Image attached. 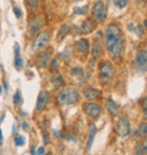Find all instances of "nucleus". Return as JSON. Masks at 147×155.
<instances>
[{
    "label": "nucleus",
    "instance_id": "nucleus-39",
    "mask_svg": "<svg viewBox=\"0 0 147 155\" xmlns=\"http://www.w3.org/2000/svg\"><path fill=\"white\" fill-rule=\"evenodd\" d=\"M136 1H137L138 4H144V2H145V0H136Z\"/></svg>",
    "mask_w": 147,
    "mask_h": 155
},
{
    "label": "nucleus",
    "instance_id": "nucleus-16",
    "mask_svg": "<svg viewBox=\"0 0 147 155\" xmlns=\"http://www.w3.org/2000/svg\"><path fill=\"white\" fill-rule=\"evenodd\" d=\"M103 53V50H102V45L99 41H95L93 45H92V56L94 59H99L100 57L102 56Z\"/></svg>",
    "mask_w": 147,
    "mask_h": 155
},
{
    "label": "nucleus",
    "instance_id": "nucleus-6",
    "mask_svg": "<svg viewBox=\"0 0 147 155\" xmlns=\"http://www.w3.org/2000/svg\"><path fill=\"white\" fill-rule=\"evenodd\" d=\"M84 112L87 117L95 120V119H99V117L102 113V107L95 102H88L84 104Z\"/></svg>",
    "mask_w": 147,
    "mask_h": 155
},
{
    "label": "nucleus",
    "instance_id": "nucleus-25",
    "mask_svg": "<svg viewBox=\"0 0 147 155\" xmlns=\"http://www.w3.org/2000/svg\"><path fill=\"white\" fill-rule=\"evenodd\" d=\"M23 59L21 58V56L18 54V56H15V61H14V65H15V67L17 69H21V67L23 66Z\"/></svg>",
    "mask_w": 147,
    "mask_h": 155
},
{
    "label": "nucleus",
    "instance_id": "nucleus-11",
    "mask_svg": "<svg viewBox=\"0 0 147 155\" xmlns=\"http://www.w3.org/2000/svg\"><path fill=\"white\" fill-rule=\"evenodd\" d=\"M95 27H96V23L93 19H91V18H87V19H85L80 24L79 30H80L82 34H90V33H92L93 31L95 30Z\"/></svg>",
    "mask_w": 147,
    "mask_h": 155
},
{
    "label": "nucleus",
    "instance_id": "nucleus-21",
    "mask_svg": "<svg viewBox=\"0 0 147 155\" xmlns=\"http://www.w3.org/2000/svg\"><path fill=\"white\" fill-rule=\"evenodd\" d=\"M88 12V6H83V7H76L74 9V13L77 15H86Z\"/></svg>",
    "mask_w": 147,
    "mask_h": 155
},
{
    "label": "nucleus",
    "instance_id": "nucleus-27",
    "mask_svg": "<svg viewBox=\"0 0 147 155\" xmlns=\"http://www.w3.org/2000/svg\"><path fill=\"white\" fill-rule=\"evenodd\" d=\"M71 74L75 75V76H82L84 73H83V69L80 68V67H75V68L71 70Z\"/></svg>",
    "mask_w": 147,
    "mask_h": 155
},
{
    "label": "nucleus",
    "instance_id": "nucleus-4",
    "mask_svg": "<svg viewBox=\"0 0 147 155\" xmlns=\"http://www.w3.org/2000/svg\"><path fill=\"white\" fill-rule=\"evenodd\" d=\"M114 75V67L110 61H103L100 65V81L102 84L111 81Z\"/></svg>",
    "mask_w": 147,
    "mask_h": 155
},
{
    "label": "nucleus",
    "instance_id": "nucleus-32",
    "mask_svg": "<svg viewBox=\"0 0 147 155\" xmlns=\"http://www.w3.org/2000/svg\"><path fill=\"white\" fill-rule=\"evenodd\" d=\"M14 52H15V56H18V54H19V45H18V43H15Z\"/></svg>",
    "mask_w": 147,
    "mask_h": 155
},
{
    "label": "nucleus",
    "instance_id": "nucleus-3",
    "mask_svg": "<svg viewBox=\"0 0 147 155\" xmlns=\"http://www.w3.org/2000/svg\"><path fill=\"white\" fill-rule=\"evenodd\" d=\"M106 15H108V7L105 6L102 0H97L95 4L93 5L92 8V17L93 21L97 24L104 23V21L106 19Z\"/></svg>",
    "mask_w": 147,
    "mask_h": 155
},
{
    "label": "nucleus",
    "instance_id": "nucleus-33",
    "mask_svg": "<svg viewBox=\"0 0 147 155\" xmlns=\"http://www.w3.org/2000/svg\"><path fill=\"white\" fill-rule=\"evenodd\" d=\"M143 110H144V112L146 113V110H147V100H146V97H145V99H143Z\"/></svg>",
    "mask_w": 147,
    "mask_h": 155
},
{
    "label": "nucleus",
    "instance_id": "nucleus-20",
    "mask_svg": "<svg viewBox=\"0 0 147 155\" xmlns=\"http://www.w3.org/2000/svg\"><path fill=\"white\" fill-rule=\"evenodd\" d=\"M14 104L15 105H22L23 102H24V100H23L22 97V94H21V92L19 91H17L15 94H14Z\"/></svg>",
    "mask_w": 147,
    "mask_h": 155
},
{
    "label": "nucleus",
    "instance_id": "nucleus-40",
    "mask_svg": "<svg viewBox=\"0 0 147 155\" xmlns=\"http://www.w3.org/2000/svg\"><path fill=\"white\" fill-rule=\"evenodd\" d=\"M1 91L2 90H1V85H0V95H1Z\"/></svg>",
    "mask_w": 147,
    "mask_h": 155
},
{
    "label": "nucleus",
    "instance_id": "nucleus-23",
    "mask_svg": "<svg viewBox=\"0 0 147 155\" xmlns=\"http://www.w3.org/2000/svg\"><path fill=\"white\" fill-rule=\"evenodd\" d=\"M139 134H140V136H143V137H146L147 135V124L144 121L140 124L139 126Z\"/></svg>",
    "mask_w": 147,
    "mask_h": 155
},
{
    "label": "nucleus",
    "instance_id": "nucleus-22",
    "mask_svg": "<svg viewBox=\"0 0 147 155\" xmlns=\"http://www.w3.org/2000/svg\"><path fill=\"white\" fill-rule=\"evenodd\" d=\"M49 65H50V70L51 71H57L58 68H59V64H58V60H57L56 58L51 59V61L49 62Z\"/></svg>",
    "mask_w": 147,
    "mask_h": 155
},
{
    "label": "nucleus",
    "instance_id": "nucleus-10",
    "mask_svg": "<svg viewBox=\"0 0 147 155\" xmlns=\"http://www.w3.org/2000/svg\"><path fill=\"white\" fill-rule=\"evenodd\" d=\"M50 100V94L47 91H42L40 92L39 96H38V101H36V111L42 112L44 109L47 108V105L49 103Z\"/></svg>",
    "mask_w": 147,
    "mask_h": 155
},
{
    "label": "nucleus",
    "instance_id": "nucleus-29",
    "mask_svg": "<svg viewBox=\"0 0 147 155\" xmlns=\"http://www.w3.org/2000/svg\"><path fill=\"white\" fill-rule=\"evenodd\" d=\"M135 153H136V155H146V152L143 151V148H142V146H136V148H135Z\"/></svg>",
    "mask_w": 147,
    "mask_h": 155
},
{
    "label": "nucleus",
    "instance_id": "nucleus-2",
    "mask_svg": "<svg viewBox=\"0 0 147 155\" xmlns=\"http://www.w3.org/2000/svg\"><path fill=\"white\" fill-rule=\"evenodd\" d=\"M79 92L74 87H67L59 91L57 94V102L60 105H71L79 101Z\"/></svg>",
    "mask_w": 147,
    "mask_h": 155
},
{
    "label": "nucleus",
    "instance_id": "nucleus-9",
    "mask_svg": "<svg viewBox=\"0 0 147 155\" xmlns=\"http://www.w3.org/2000/svg\"><path fill=\"white\" fill-rule=\"evenodd\" d=\"M43 25H44L43 16H41V15L35 16V17L32 19V22H31V24H30V27H28V34H30V36L33 38V36L42 28Z\"/></svg>",
    "mask_w": 147,
    "mask_h": 155
},
{
    "label": "nucleus",
    "instance_id": "nucleus-18",
    "mask_svg": "<svg viewBox=\"0 0 147 155\" xmlns=\"http://www.w3.org/2000/svg\"><path fill=\"white\" fill-rule=\"evenodd\" d=\"M69 31H70V26L67 25V24H64V25L60 27V30H59V33H58V40H59V41H62V40L68 35Z\"/></svg>",
    "mask_w": 147,
    "mask_h": 155
},
{
    "label": "nucleus",
    "instance_id": "nucleus-19",
    "mask_svg": "<svg viewBox=\"0 0 147 155\" xmlns=\"http://www.w3.org/2000/svg\"><path fill=\"white\" fill-rule=\"evenodd\" d=\"M26 5L31 10L36 12L40 7V0H26Z\"/></svg>",
    "mask_w": 147,
    "mask_h": 155
},
{
    "label": "nucleus",
    "instance_id": "nucleus-1",
    "mask_svg": "<svg viewBox=\"0 0 147 155\" xmlns=\"http://www.w3.org/2000/svg\"><path fill=\"white\" fill-rule=\"evenodd\" d=\"M104 45L113 59H119L122 57L125 51V40L121 28L117 24L111 23L106 26L104 34Z\"/></svg>",
    "mask_w": 147,
    "mask_h": 155
},
{
    "label": "nucleus",
    "instance_id": "nucleus-12",
    "mask_svg": "<svg viewBox=\"0 0 147 155\" xmlns=\"http://www.w3.org/2000/svg\"><path fill=\"white\" fill-rule=\"evenodd\" d=\"M76 49H77L79 52H82L83 54H87L88 51H90V41L87 39H79L78 41H76Z\"/></svg>",
    "mask_w": 147,
    "mask_h": 155
},
{
    "label": "nucleus",
    "instance_id": "nucleus-14",
    "mask_svg": "<svg viewBox=\"0 0 147 155\" xmlns=\"http://www.w3.org/2000/svg\"><path fill=\"white\" fill-rule=\"evenodd\" d=\"M84 96H85V99L86 100H96L97 97L101 96V91L99 88H96V87H88L86 90L84 91Z\"/></svg>",
    "mask_w": 147,
    "mask_h": 155
},
{
    "label": "nucleus",
    "instance_id": "nucleus-41",
    "mask_svg": "<svg viewBox=\"0 0 147 155\" xmlns=\"http://www.w3.org/2000/svg\"><path fill=\"white\" fill-rule=\"evenodd\" d=\"M47 155H52V153H48V154H47Z\"/></svg>",
    "mask_w": 147,
    "mask_h": 155
},
{
    "label": "nucleus",
    "instance_id": "nucleus-8",
    "mask_svg": "<svg viewBox=\"0 0 147 155\" xmlns=\"http://www.w3.org/2000/svg\"><path fill=\"white\" fill-rule=\"evenodd\" d=\"M136 68L139 73L145 74L147 70V51L146 49H143L138 52V54L136 57Z\"/></svg>",
    "mask_w": 147,
    "mask_h": 155
},
{
    "label": "nucleus",
    "instance_id": "nucleus-15",
    "mask_svg": "<svg viewBox=\"0 0 147 155\" xmlns=\"http://www.w3.org/2000/svg\"><path fill=\"white\" fill-rule=\"evenodd\" d=\"M49 59H50V54H49L48 51L41 52L39 58H38V64H39L40 68H44V67H47V65L49 64Z\"/></svg>",
    "mask_w": 147,
    "mask_h": 155
},
{
    "label": "nucleus",
    "instance_id": "nucleus-30",
    "mask_svg": "<svg viewBox=\"0 0 147 155\" xmlns=\"http://www.w3.org/2000/svg\"><path fill=\"white\" fill-rule=\"evenodd\" d=\"M14 14L16 15V17L17 18H21L22 17V15H23L22 10L18 8V7H14Z\"/></svg>",
    "mask_w": 147,
    "mask_h": 155
},
{
    "label": "nucleus",
    "instance_id": "nucleus-17",
    "mask_svg": "<svg viewBox=\"0 0 147 155\" xmlns=\"http://www.w3.org/2000/svg\"><path fill=\"white\" fill-rule=\"evenodd\" d=\"M105 103H106V109H108L109 113L112 117L118 116V108H117V104L114 103V101H112L111 99H108Z\"/></svg>",
    "mask_w": 147,
    "mask_h": 155
},
{
    "label": "nucleus",
    "instance_id": "nucleus-7",
    "mask_svg": "<svg viewBox=\"0 0 147 155\" xmlns=\"http://www.w3.org/2000/svg\"><path fill=\"white\" fill-rule=\"evenodd\" d=\"M130 133V124L126 117H121L117 122V134L119 137L125 138Z\"/></svg>",
    "mask_w": 147,
    "mask_h": 155
},
{
    "label": "nucleus",
    "instance_id": "nucleus-36",
    "mask_svg": "<svg viewBox=\"0 0 147 155\" xmlns=\"http://www.w3.org/2000/svg\"><path fill=\"white\" fill-rule=\"evenodd\" d=\"M27 126H28V124L25 121V122H23V124H22V128H23V129H27Z\"/></svg>",
    "mask_w": 147,
    "mask_h": 155
},
{
    "label": "nucleus",
    "instance_id": "nucleus-24",
    "mask_svg": "<svg viewBox=\"0 0 147 155\" xmlns=\"http://www.w3.org/2000/svg\"><path fill=\"white\" fill-rule=\"evenodd\" d=\"M128 2H129V0H114V5L120 9L125 8L126 6L128 5Z\"/></svg>",
    "mask_w": 147,
    "mask_h": 155
},
{
    "label": "nucleus",
    "instance_id": "nucleus-38",
    "mask_svg": "<svg viewBox=\"0 0 147 155\" xmlns=\"http://www.w3.org/2000/svg\"><path fill=\"white\" fill-rule=\"evenodd\" d=\"M17 126H16V124H14V129H13V133L16 134V130H17V128H16Z\"/></svg>",
    "mask_w": 147,
    "mask_h": 155
},
{
    "label": "nucleus",
    "instance_id": "nucleus-34",
    "mask_svg": "<svg viewBox=\"0 0 147 155\" xmlns=\"http://www.w3.org/2000/svg\"><path fill=\"white\" fill-rule=\"evenodd\" d=\"M43 153H44V148H43V147H39V148H38V152L35 153V155H42Z\"/></svg>",
    "mask_w": 147,
    "mask_h": 155
},
{
    "label": "nucleus",
    "instance_id": "nucleus-42",
    "mask_svg": "<svg viewBox=\"0 0 147 155\" xmlns=\"http://www.w3.org/2000/svg\"><path fill=\"white\" fill-rule=\"evenodd\" d=\"M75 1H83V0H75Z\"/></svg>",
    "mask_w": 147,
    "mask_h": 155
},
{
    "label": "nucleus",
    "instance_id": "nucleus-37",
    "mask_svg": "<svg viewBox=\"0 0 147 155\" xmlns=\"http://www.w3.org/2000/svg\"><path fill=\"white\" fill-rule=\"evenodd\" d=\"M2 144V131H1V129H0V145Z\"/></svg>",
    "mask_w": 147,
    "mask_h": 155
},
{
    "label": "nucleus",
    "instance_id": "nucleus-13",
    "mask_svg": "<svg viewBox=\"0 0 147 155\" xmlns=\"http://www.w3.org/2000/svg\"><path fill=\"white\" fill-rule=\"evenodd\" d=\"M96 134H97V127L95 125H92L88 129V135H87V142H86V151L88 152L91 150L94 138H95Z\"/></svg>",
    "mask_w": 147,
    "mask_h": 155
},
{
    "label": "nucleus",
    "instance_id": "nucleus-35",
    "mask_svg": "<svg viewBox=\"0 0 147 155\" xmlns=\"http://www.w3.org/2000/svg\"><path fill=\"white\" fill-rule=\"evenodd\" d=\"M142 148H143L144 152H146V153H147V142H146V139H144L143 146H142Z\"/></svg>",
    "mask_w": 147,
    "mask_h": 155
},
{
    "label": "nucleus",
    "instance_id": "nucleus-28",
    "mask_svg": "<svg viewBox=\"0 0 147 155\" xmlns=\"http://www.w3.org/2000/svg\"><path fill=\"white\" fill-rule=\"evenodd\" d=\"M61 84H62V77H61L60 75H57L56 78H54V87L58 88Z\"/></svg>",
    "mask_w": 147,
    "mask_h": 155
},
{
    "label": "nucleus",
    "instance_id": "nucleus-31",
    "mask_svg": "<svg viewBox=\"0 0 147 155\" xmlns=\"http://www.w3.org/2000/svg\"><path fill=\"white\" fill-rule=\"evenodd\" d=\"M43 138H44V144H49V133L48 131H44L43 133Z\"/></svg>",
    "mask_w": 147,
    "mask_h": 155
},
{
    "label": "nucleus",
    "instance_id": "nucleus-5",
    "mask_svg": "<svg viewBox=\"0 0 147 155\" xmlns=\"http://www.w3.org/2000/svg\"><path fill=\"white\" fill-rule=\"evenodd\" d=\"M49 40H50V34H49L48 31H43V32H40L39 34L36 35V38L34 40V43H33V51H40L48 45Z\"/></svg>",
    "mask_w": 147,
    "mask_h": 155
},
{
    "label": "nucleus",
    "instance_id": "nucleus-26",
    "mask_svg": "<svg viewBox=\"0 0 147 155\" xmlns=\"http://www.w3.org/2000/svg\"><path fill=\"white\" fill-rule=\"evenodd\" d=\"M24 143H25V138L23 136H16V138H15V145L16 146H22V145H24Z\"/></svg>",
    "mask_w": 147,
    "mask_h": 155
}]
</instances>
